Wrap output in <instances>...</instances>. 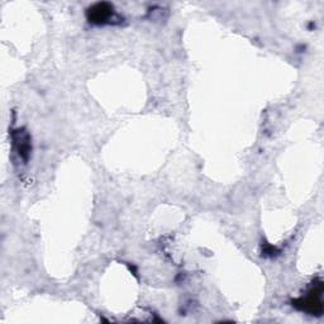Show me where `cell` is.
Wrapping results in <instances>:
<instances>
[{"label": "cell", "instance_id": "1", "mask_svg": "<svg viewBox=\"0 0 324 324\" xmlns=\"http://www.w3.org/2000/svg\"><path fill=\"white\" fill-rule=\"evenodd\" d=\"M113 8L110 7V5L105 4V3H102V4H96L95 7L90 8V12H89V14H90V19L93 20V22H104L105 19H107L108 17L110 15V10H112Z\"/></svg>", "mask_w": 324, "mask_h": 324}]
</instances>
